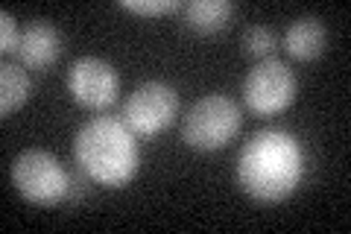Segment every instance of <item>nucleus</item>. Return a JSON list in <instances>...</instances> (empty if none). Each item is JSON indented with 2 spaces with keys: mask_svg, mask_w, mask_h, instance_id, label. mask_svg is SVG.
Instances as JSON below:
<instances>
[{
  "mask_svg": "<svg viewBox=\"0 0 351 234\" xmlns=\"http://www.w3.org/2000/svg\"><path fill=\"white\" fill-rule=\"evenodd\" d=\"M304 176V150L299 138L281 129H263L246 141L237 159V182L258 202H281Z\"/></svg>",
  "mask_w": 351,
  "mask_h": 234,
  "instance_id": "1",
  "label": "nucleus"
},
{
  "mask_svg": "<svg viewBox=\"0 0 351 234\" xmlns=\"http://www.w3.org/2000/svg\"><path fill=\"white\" fill-rule=\"evenodd\" d=\"M73 159L80 170L97 185L123 187L135 179L141 150L123 120L117 117H94L76 132Z\"/></svg>",
  "mask_w": 351,
  "mask_h": 234,
  "instance_id": "2",
  "label": "nucleus"
},
{
  "mask_svg": "<svg viewBox=\"0 0 351 234\" xmlns=\"http://www.w3.org/2000/svg\"><path fill=\"white\" fill-rule=\"evenodd\" d=\"M243 124L240 106L234 100H228L223 94H208L202 100H196L191 111L182 120V141L191 150L199 152H214L219 147H226Z\"/></svg>",
  "mask_w": 351,
  "mask_h": 234,
  "instance_id": "3",
  "label": "nucleus"
},
{
  "mask_svg": "<svg viewBox=\"0 0 351 234\" xmlns=\"http://www.w3.org/2000/svg\"><path fill=\"white\" fill-rule=\"evenodd\" d=\"M12 185L29 205H59L68 196L71 173L59 164V159L47 150H24L12 161Z\"/></svg>",
  "mask_w": 351,
  "mask_h": 234,
  "instance_id": "4",
  "label": "nucleus"
},
{
  "mask_svg": "<svg viewBox=\"0 0 351 234\" xmlns=\"http://www.w3.org/2000/svg\"><path fill=\"white\" fill-rule=\"evenodd\" d=\"M295 73L278 59H261L243 80L246 108L261 117H272L287 111L295 100Z\"/></svg>",
  "mask_w": 351,
  "mask_h": 234,
  "instance_id": "5",
  "label": "nucleus"
},
{
  "mask_svg": "<svg viewBox=\"0 0 351 234\" xmlns=\"http://www.w3.org/2000/svg\"><path fill=\"white\" fill-rule=\"evenodd\" d=\"M179 111V94L167 82H144L129 94L123 106V124L135 135H158L176 120Z\"/></svg>",
  "mask_w": 351,
  "mask_h": 234,
  "instance_id": "6",
  "label": "nucleus"
},
{
  "mask_svg": "<svg viewBox=\"0 0 351 234\" xmlns=\"http://www.w3.org/2000/svg\"><path fill=\"white\" fill-rule=\"evenodd\" d=\"M68 91L80 106L100 111L117 100L120 76L100 56H82L68 71Z\"/></svg>",
  "mask_w": 351,
  "mask_h": 234,
  "instance_id": "7",
  "label": "nucleus"
},
{
  "mask_svg": "<svg viewBox=\"0 0 351 234\" xmlns=\"http://www.w3.org/2000/svg\"><path fill=\"white\" fill-rule=\"evenodd\" d=\"M62 56V32L56 24L47 18H36L29 21L21 32V47H18V59L24 68L29 71H47L56 65Z\"/></svg>",
  "mask_w": 351,
  "mask_h": 234,
  "instance_id": "8",
  "label": "nucleus"
},
{
  "mask_svg": "<svg viewBox=\"0 0 351 234\" xmlns=\"http://www.w3.org/2000/svg\"><path fill=\"white\" fill-rule=\"evenodd\" d=\"M325 44H328V32L322 18L316 15H304L299 21H293L287 32H284V47L299 62H313L316 56H322Z\"/></svg>",
  "mask_w": 351,
  "mask_h": 234,
  "instance_id": "9",
  "label": "nucleus"
},
{
  "mask_svg": "<svg viewBox=\"0 0 351 234\" xmlns=\"http://www.w3.org/2000/svg\"><path fill=\"white\" fill-rule=\"evenodd\" d=\"M234 6L228 0H191L184 6V24L196 32H217L228 27Z\"/></svg>",
  "mask_w": 351,
  "mask_h": 234,
  "instance_id": "10",
  "label": "nucleus"
},
{
  "mask_svg": "<svg viewBox=\"0 0 351 234\" xmlns=\"http://www.w3.org/2000/svg\"><path fill=\"white\" fill-rule=\"evenodd\" d=\"M29 91H32L29 73L21 65H3L0 68V115L3 117L24 108V103L29 100Z\"/></svg>",
  "mask_w": 351,
  "mask_h": 234,
  "instance_id": "11",
  "label": "nucleus"
},
{
  "mask_svg": "<svg viewBox=\"0 0 351 234\" xmlns=\"http://www.w3.org/2000/svg\"><path fill=\"white\" fill-rule=\"evenodd\" d=\"M278 47V38H276V32H272L269 27H249L246 30V36H243V50L249 56H255V59H269L272 53H276Z\"/></svg>",
  "mask_w": 351,
  "mask_h": 234,
  "instance_id": "12",
  "label": "nucleus"
},
{
  "mask_svg": "<svg viewBox=\"0 0 351 234\" xmlns=\"http://www.w3.org/2000/svg\"><path fill=\"white\" fill-rule=\"evenodd\" d=\"M120 6L126 12H135V15H144V18H158V15H170L179 9V0H120Z\"/></svg>",
  "mask_w": 351,
  "mask_h": 234,
  "instance_id": "13",
  "label": "nucleus"
},
{
  "mask_svg": "<svg viewBox=\"0 0 351 234\" xmlns=\"http://www.w3.org/2000/svg\"><path fill=\"white\" fill-rule=\"evenodd\" d=\"M21 47V36H18V24H15V15L3 9L0 12V53H18Z\"/></svg>",
  "mask_w": 351,
  "mask_h": 234,
  "instance_id": "14",
  "label": "nucleus"
},
{
  "mask_svg": "<svg viewBox=\"0 0 351 234\" xmlns=\"http://www.w3.org/2000/svg\"><path fill=\"white\" fill-rule=\"evenodd\" d=\"M85 194V179L82 176H71V185H68V196H64V202H76V199H80Z\"/></svg>",
  "mask_w": 351,
  "mask_h": 234,
  "instance_id": "15",
  "label": "nucleus"
}]
</instances>
